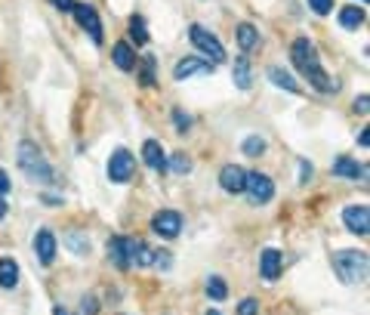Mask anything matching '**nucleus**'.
<instances>
[{
	"mask_svg": "<svg viewBox=\"0 0 370 315\" xmlns=\"http://www.w3.org/2000/svg\"><path fill=\"white\" fill-rule=\"evenodd\" d=\"M290 59H293L296 71H299L302 78H308V84H312L314 90H321V93H336L339 90L336 80L321 68V59H318V53H314L308 37H296L293 47H290Z\"/></svg>",
	"mask_w": 370,
	"mask_h": 315,
	"instance_id": "nucleus-1",
	"label": "nucleus"
},
{
	"mask_svg": "<svg viewBox=\"0 0 370 315\" xmlns=\"http://www.w3.org/2000/svg\"><path fill=\"white\" fill-rule=\"evenodd\" d=\"M333 269L345 284H361L367 278V253L364 250H339L333 257Z\"/></svg>",
	"mask_w": 370,
	"mask_h": 315,
	"instance_id": "nucleus-2",
	"label": "nucleus"
},
{
	"mask_svg": "<svg viewBox=\"0 0 370 315\" xmlns=\"http://www.w3.org/2000/svg\"><path fill=\"white\" fill-rule=\"evenodd\" d=\"M18 167H22L25 176H31V179H40V183L53 179V170H49L47 158H43V152L34 142H22V145H18Z\"/></svg>",
	"mask_w": 370,
	"mask_h": 315,
	"instance_id": "nucleus-3",
	"label": "nucleus"
},
{
	"mask_svg": "<svg viewBox=\"0 0 370 315\" xmlns=\"http://www.w3.org/2000/svg\"><path fill=\"white\" fill-rule=\"evenodd\" d=\"M244 191H247V198H250L253 207H259V204H269L271 198H275V183H271V179L265 176V173L253 170V173H247V185H244Z\"/></svg>",
	"mask_w": 370,
	"mask_h": 315,
	"instance_id": "nucleus-4",
	"label": "nucleus"
},
{
	"mask_svg": "<svg viewBox=\"0 0 370 315\" xmlns=\"http://www.w3.org/2000/svg\"><path fill=\"white\" fill-rule=\"evenodd\" d=\"M188 37H191V43H195V47L201 49L204 56H207V59H213V65L225 59V49H222V43L216 40V34H210L204 25H191V28H188Z\"/></svg>",
	"mask_w": 370,
	"mask_h": 315,
	"instance_id": "nucleus-5",
	"label": "nucleus"
},
{
	"mask_svg": "<svg viewBox=\"0 0 370 315\" xmlns=\"http://www.w3.org/2000/svg\"><path fill=\"white\" fill-rule=\"evenodd\" d=\"M71 12H74V19H77L80 28L92 37V43H102V22H99V12L92 10L90 3H74Z\"/></svg>",
	"mask_w": 370,
	"mask_h": 315,
	"instance_id": "nucleus-6",
	"label": "nucleus"
},
{
	"mask_svg": "<svg viewBox=\"0 0 370 315\" xmlns=\"http://www.w3.org/2000/svg\"><path fill=\"white\" fill-rule=\"evenodd\" d=\"M133 170H136V161H133V154H130L127 148H117V152L108 158V176H111V183H130Z\"/></svg>",
	"mask_w": 370,
	"mask_h": 315,
	"instance_id": "nucleus-7",
	"label": "nucleus"
},
{
	"mask_svg": "<svg viewBox=\"0 0 370 315\" xmlns=\"http://www.w3.org/2000/svg\"><path fill=\"white\" fill-rule=\"evenodd\" d=\"M343 222H345L349 232L367 235L370 232V210H367V204H349V207L343 210Z\"/></svg>",
	"mask_w": 370,
	"mask_h": 315,
	"instance_id": "nucleus-8",
	"label": "nucleus"
},
{
	"mask_svg": "<svg viewBox=\"0 0 370 315\" xmlns=\"http://www.w3.org/2000/svg\"><path fill=\"white\" fill-rule=\"evenodd\" d=\"M151 229L160 238H176V235L182 232V216H179L176 210H160V213L151 216Z\"/></svg>",
	"mask_w": 370,
	"mask_h": 315,
	"instance_id": "nucleus-9",
	"label": "nucleus"
},
{
	"mask_svg": "<svg viewBox=\"0 0 370 315\" xmlns=\"http://www.w3.org/2000/svg\"><path fill=\"white\" fill-rule=\"evenodd\" d=\"M210 71H213V62H210V59L185 56V59L176 62V68H173V78H176V80H185V78H191V74H210Z\"/></svg>",
	"mask_w": 370,
	"mask_h": 315,
	"instance_id": "nucleus-10",
	"label": "nucleus"
},
{
	"mask_svg": "<svg viewBox=\"0 0 370 315\" xmlns=\"http://www.w3.org/2000/svg\"><path fill=\"white\" fill-rule=\"evenodd\" d=\"M219 185L225 191H232V195H241L244 185H247V170L244 167H238V164H225L219 170Z\"/></svg>",
	"mask_w": 370,
	"mask_h": 315,
	"instance_id": "nucleus-11",
	"label": "nucleus"
},
{
	"mask_svg": "<svg viewBox=\"0 0 370 315\" xmlns=\"http://www.w3.org/2000/svg\"><path fill=\"white\" fill-rule=\"evenodd\" d=\"M56 235L49 232V229H40L37 232V238H34V250H37V257H40V263L43 266H53V259H56Z\"/></svg>",
	"mask_w": 370,
	"mask_h": 315,
	"instance_id": "nucleus-12",
	"label": "nucleus"
},
{
	"mask_svg": "<svg viewBox=\"0 0 370 315\" xmlns=\"http://www.w3.org/2000/svg\"><path fill=\"white\" fill-rule=\"evenodd\" d=\"M281 263H284V257L275 250V247L262 250V257H259V272H262L265 281H275V278L281 275Z\"/></svg>",
	"mask_w": 370,
	"mask_h": 315,
	"instance_id": "nucleus-13",
	"label": "nucleus"
},
{
	"mask_svg": "<svg viewBox=\"0 0 370 315\" xmlns=\"http://www.w3.org/2000/svg\"><path fill=\"white\" fill-rule=\"evenodd\" d=\"M127 259H130V266H151L154 263V250H148L145 241L127 238Z\"/></svg>",
	"mask_w": 370,
	"mask_h": 315,
	"instance_id": "nucleus-14",
	"label": "nucleus"
},
{
	"mask_svg": "<svg viewBox=\"0 0 370 315\" xmlns=\"http://www.w3.org/2000/svg\"><path fill=\"white\" fill-rule=\"evenodd\" d=\"M330 170H333V176H345V179H364L367 176V167H361L352 158H336Z\"/></svg>",
	"mask_w": 370,
	"mask_h": 315,
	"instance_id": "nucleus-15",
	"label": "nucleus"
},
{
	"mask_svg": "<svg viewBox=\"0 0 370 315\" xmlns=\"http://www.w3.org/2000/svg\"><path fill=\"white\" fill-rule=\"evenodd\" d=\"M142 158H145V164L151 167V170H166V154H164V148H160L158 139H145Z\"/></svg>",
	"mask_w": 370,
	"mask_h": 315,
	"instance_id": "nucleus-16",
	"label": "nucleus"
},
{
	"mask_svg": "<svg viewBox=\"0 0 370 315\" xmlns=\"http://www.w3.org/2000/svg\"><path fill=\"white\" fill-rule=\"evenodd\" d=\"M111 56H114V65L121 68V71H133V68H136V53H133L130 43H114Z\"/></svg>",
	"mask_w": 370,
	"mask_h": 315,
	"instance_id": "nucleus-17",
	"label": "nucleus"
},
{
	"mask_svg": "<svg viewBox=\"0 0 370 315\" xmlns=\"http://www.w3.org/2000/svg\"><path fill=\"white\" fill-rule=\"evenodd\" d=\"M108 259L117 266V269H130V259H127V238H111V241H108Z\"/></svg>",
	"mask_w": 370,
	"mask_h": 315,
	"instance_id": "nucleus-18",
	"label": "nucleus"
},
{
	"mask_svg": "<svg viewBox=\"0 0 370 315\" xmlns=\"http://www.w3.org/2000/svg\"><path fill=\"white\" fill-rule=\"evenodd\" d=\"M232 78H234V86H238V90H250V84H253V78H250V62H247L244 56H241V59H234Z\"/></svg>",
	"mask_w": 370,
	"mask_h": 315,
	"instance_id": "nucleus-19",
	"label": "nucleus"
},
{
	"mask_svg": "<svg viewBox=\"0 0 370 315\" xmlns=\"http://www.w3.org/2000/svg\"><path fill=\"white\" fill-rule=\"evenodd\" d=\"M339 25L349 28V31L361 28L364 25V10H358V6H343V10H339Z\"/></svg>",
	"mask_w": 370,
	"mask_h": 315,
	"instance_id": "nucleus-20",
	"label": "nucleus"
},
{
	"mask_svg": "<svg viewBox=\"0 0 370 315\" xmlns=\"http://www.w3.org/2000/svg\"><path fill=\"white\" fill-rule=\"evenodd\" d=\"M234 34H238V43H241V49H253V47H259V31L253 28L250 22H241Z\"/></svg>",
	"mask_w": 370,
	"mask_h": 315,
	"instance_id": "nucleus-21",
	"label": "nucleus"
},
{
	"mask_svg": "<svg viewBox=\"0 0 370 315\" xmlns=\"http://www.w3.org/2000/svg\"><path fill=\"white\" fill-rule=\"evenodd\" d=\"M269 78H271V84L281 86V90H287V93H299V84H296L293 74H287L284 68H269Z\"/></svg>",
	"mask_w": 370,
	"mask_h": 315,
	"instance_id": "nucleus-22",
	"label": "nucleus"
},
{
	"mask_svg": "<svg viewBox=\"0 0 370 315\" xmlns=\"http://www.w3.org/2000/svg\"><path fill=\"white\" fill-rule=\"evenodd\" d=\"M16 281H18V266H16V259H0V288H16Z\"/></svg>",
	"mask_w": 370,
	"mask_h": 315,
	"instance_id": "nucleus-23",
	"label": "nucleus"
},
{
	"mask_svg": "<svg viewBox=\"0 0 370 315\" xmlns=\"http://www.w3.org/2000/svg\"><path fill=\"white\" fill-rule=\"evenodd\" d=\"M130 37H133V40H136V47H142V43H148L145 19H142V16H133V19H130Z\"/></svg>",
	"mask_w": 370,
	"mask_h": 315,
	"instance_id": "nucleus-24",
	"label": "nucleus"
},
{
	"mask_svg": "<svg viewBox=\"0 0 370 315\" xmlns=\"http://www.w3.org/2000/svg\"><path fill=\"white\" fill-rule=\"evenodd\" d=\"M207 296H210V300H216V303L228 296V288H225V281H222L219 275H213V278L207 281Z\"/></svg>",
	"mask_w": 370,
	"mask_h": 315,
	"instance_id": "nucleus-25",
	"label": "nucleus"
},
{
	"mask_svg": "<svg viewBox=\"0 0 370 315\" xmlns=\"http://www.w3.org/2000/svg\"><path fill=\"white\" fill-rule=\"evenodd\" d=\"M166 167H173L176 173H191V161H188V154H173L170 161H166Z\"/></svg>",
	"mask_w": 370,
	"mask_h": 315,
	"instance_id": "nucleus-26",
	"label": "nucleus"
},
{
	"mask_svg": "<svg viewBox=\"0 0 370 315\" xmlns=\"http://www.w3.org/2000/svg\"><path fill=\"white\" fill-rule=\"evenodd\" d=\"M244 152L250 154V158L262 154V152H265V139H259V136H250V139H244Z\"/></svg>",
	"mask_w": 370,
	"mask_h": 315,
	"instance_id": "nucleus-27",
	"label": "nucleus"
},
{
	"mask_svg": "<svg viewBox=\"0 0 370 315\" xmlns=\"http://www.w3.org/2000/svg\"><path fill=\"white\" fill-rule=\"evenodd\" d=\"M142 80H145V86L154 84V59L151 56H145V62H142Z\"/></svg>",
	"mask_w": 370,
	"mask_h": 315,
	"instance_id": "nucleus-28",
	"label": "nucleus"
},
{
	"mask_svg": "<svg viewBox=\"0 0 370 315\" xmlns=\"http://www.w3.org/2000/svg\"><path fill=\"white\" fill-rule=\"evenodd\" d=\"M308 10H314L318 16H327L333 10V0H308Z\"/></svg>",
	"mask_w": 370,
	"mask_h": 315,
	"instance_id": "nucleus-29",
	"label": "nucleus"
},
{
	"mask_svg": "<svg viewBox=\"0 0 370 315\" xmlns=\"http://www.w3.org/2000/svg\"><path fill=\"white\" fill-rule=\"evenodd\" d=\"M256 312H259V303L250 300V296H247V300L238 306V315H256Z\"/></svg>",
	"mask_w": 370,
	"mask_h": 315,
	"instance_id": "nucleus-30",
	"label": "nucleus"
},
{
	"mask_svg": "<svg viewBox=\"0 0 370 315\" xmlns=\"http://www.w3.org/2000/svg\"><path fill=\"white\" fill-rule=\"evenodd\" d=\"M355 111H358V115H367V111H370V96H367V93H361V96L355 99Z\"/></svg>",
	"mask_w": 370,
	"mask_h": 315,
	"instance_id": "nucleus-31",
	"label": "nucleus"
},
{
	"mask_svg": "<svg viewBox=\"0 0 370 315\" xmlns=\"http://www.w3.org/2000/svg\"><path fill=\"white\" fill-rule=\"evenodd\" d=\"M173 117H176V127H179V130H188V127H191V117L182 115V111H176Z\"/></svg>",
	"mask_w": 370,
	"mask_h": 315,
	"instance_id": "nucleus-32",
	"label": "nucleus"
},
{
	"mask_svg": "<svg viewBox=\"0 0 370 315\" xmlns=\"http://www.w3.org/2000/svg\"><path fill=\"white\" fill-rule=\"evenodd\" d=\"M12 189V183H10V176H6V170H0V198L6 195V191Z\"/></svg>",
	"mask_w": 370,
	"mask_h": 315,
	"instance_id": "nucleus-33",
	"label": "nucleus"
},
{
	"mask_svg": "<svg viewBox=\"0 0 370 315\" xmlns=\"http://www.w3.org/2000/svg\"><path fill=\"white\" fill-rule=\"evenodd\" d=\"M84 312L86 315H96L99 312V306H96V300H92V296H84Z\"/></svg>",
	"mask_w": 370,
	"mask_h": 315,
	"instance_id": "nucleus-34",
	"label": "nucleus"
},
{
	"mask_svg": "<svg viewBox=\"0 0 370 315\" xmlns=\"http://www.w3.org/2000/svg\"><path fill=\"white\" fill-rule=\"evenodd\" d=\"M49 3H53V6H56V10H62V12H71L74 0H49Z\"/></svg>",
	"mask_w": 370,
	"mask_h": 315,
	"instance_id": "nucleus-35",
	"label": "nucleus"
},
{
	"mask_svg": "<svg viewBox=\"0 0 370 315\" xmlns=\"http://www.w3.org/2000/svg\"><path fill=\"white\" fill-rule=\"evenodd\" d=\"M308 176H312V164H306V161H302V183H306Z\"/></svg>",
	"mask_w": 370,
	"mask_h": 315,
	"instance_id": "nucleus-36",
	"label": "nucleus"
},
{
	"mask_svg": "<svg viewBox=\"0 0 370 315\" xmlns=\"http://www.w3.org/2000/svg\"><path fill=\"white\" fill-rule=\"evenodd\" d=\"M358 142H361V145H364V148H367V145H370V136H367V130H361V136H358Z\"/></svg>",
	"mask_w": 370,
	"mask_h": 315,
	"instance_id": "nucleus-37",
	"label": "nucleus"
},
{
	"mask_svg": "<svg viewBox=\"0 0 370 315\" xmlns=\"http://www.w3.org/2000/svg\"><path fill=\"white\" fill-rule=\"evenodd\" d=\"M3 216H6V201L0 198V220H3Z\"/></svg>",
	"mask_w": 370,
	"mask_h": 315,
	"instance_id": "nucleus-38",
	"label": "nucleus"
},
{
	"mask_svg": "<svg viewBox=\"0 0 370 315\" xmlns=\"http://www.w3.org/2000/svg\"><path fill=\"white\" fill-rule=\"evenodd\" d=\"M207 315H222V312H216V309H210V312Z\"/></svg>",
	"mask_w": 370,
	"mask_h": 315,
	"instance_id": "nucleus-39",
	"label": "nucleus"
},
{
	"mask_svg": "<svg viewBox=\"0 0 370 315\" xmlns=\"http://www.w3.org/2000/svg\"><path fill=\"white\" fill-rule=\"evenodd\" d=\"M361 3H367V0H361Z\"/></svg>",
	"mask_w": 370,
	"mask_h": 315,
	"instance_id": "nucleus-40",
	"label": "nucleus"
}]
</instances>
